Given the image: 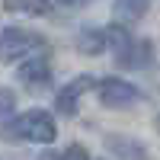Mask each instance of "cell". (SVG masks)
I'll return each instance as SVG.
<instances>
[{
	"mask_svg": "<svg viewBox=\"0 0 160 160\" xmlns=\"http://www.w3.org/2000/svg\"><path fill=\"white\" fill-rule=\"evenodd\" d=\"M61 160H90V151L83 148V144H71V148L61 154Z\"/></svg>",
	"mask_w": 160,
	"mask_h": 160,
	"instance_id": "cell-12",
	"label": "cell"
},
{
	"mask_svg": "<svg viewBox=\"0 0 160 160\" xmlns=\"http://www.w3.org/2000/svg\"><path fill=\"white\" fill-rule=\"evenodd\" d=\"M106 151L118 160H148V148L128 135H109L106 138Z\"/></svg>",
	"mask_w": 160,
	"mask_h": 160,
	"instance_id": "cell-8",
	"label": "cell"
},
{
	"mask_svg": "<svg viewBox=\"0 0 160 160\" xmlns=\"http://www.w3.org/2000/svg\"><path fill=\"white\" fill-rule=\"evenodd\" d=\"M128 35L131 32L122 29V22H112V26H87V29H80L74 35V45L83 51V55L96 58V55H102V51H115Z\"/></svg>",
	"mask_w": 160,
	"mask_h": 160,
	"instance_id": "cell-3",
	"label": "cell"
},
{
	"mask_svg": "<svg viewBox=\"0 0 160 160\" xmlns=\"http://www.w3.org/2000/svg\"><path fill=\"white\" fill-rule=\"evenodd\" d=\"M96 90H99V102L106 109H128V106L141 102V90L122 77H102L96 83Z\"/></svg>",
	"mask_w": 160,
	"mask_h": 160,
	"instance_id": "cell-4",
	"label": "cell"
},
{
	"mask_svg": "<svg viewBox=\"0 0 160 160\" xmlns=\"http://www.w3.org/2000/svg\"><path fill=\"white\" fill-rule=\"evenodd\" d=\"M151 61H154V45L148 42V38L128 35L125 42L115 48V64L125 68V71H141V68H148Z\"/></svg>",
	"mask_w": 160,
	"mask_h": 160,
	"instance_id": "cell-6",
	"label": "cell"
},
{
	"mask_svg": "<svg viewBox=\"0 0 160 160\" xmlns=\"http://www.w3.org/2000/svg\"><path fill=\"white\" fill-rule=\"evenodd\" d=\"M0 138L10 144H51L58 138V122L51 112L29 109L16 118H10L7 125H0Z\"/></svg>",
	"mask_w": 160,
	"mask_h": 160,
	"instance_id": "cell-1",
	"label": "cell"
},
{
	"mask_svg": "<svg viewBox=\"0 0 160 160\" xmlns=\"http://www.w3.org/2000/svg\"><path fill=\"white\" fill-rule=\"evenodd\" d=\"M45 35L35 29H26V26H3L0 29V61H22L35 55V51H45Z\"/></svg>",
	"mask_w": 160,
	"mask_h": 160,
	"instance_id": "cell-2",
	"label": "cell"
},
{
	"mask_svg": "<svg viewBox=\"0 0 160 160\" xmlns=\"http://www.w3.org/2000/svg\"><path fill=\"white\" fill-rule=\"evenodd\" d=\"M96 83H99V80L90 77V74H80V77L68 80V83L55 93V112H58V115H74L77 106H80V99H83Z\"/></svg>",
	"mask_w": 160,
	"mask_h": 160,
	"instance_id": "cell-5",
	"label": "cell"
},
{
	"mask_svg": "<svg viewBox=\"0 0 160 160\" xmlns=\"http://www.w3.org/2000/svg\"><path fill=\"white\" fill-rule=\"evenodd\" d=\"M148 7H151V0H115L112 16H115V22H122V26H135L144 13H148Z\"/></svg>",
	"mask_w": 160,
	"mask_h": 160,
	"instance_id": "cell-9",
	"label": "cell"
},
{
	"mask_svg": "<svg viewBox=\"0 0 160 160\" xmlns=\"http://www.w3.org/2000/svg\"><path fill=\"white\" fill-rule=\"evenodd\" d=\"M55 3H61V7H87L93 0H55Z\"/></svg>",
	"mask_w": 160,
	"mask_h": 160,
	"instance_id": "cell-13",
	"label": "cell"
},
{
	"mask_svg": "<svg viewBox=\"0 0 160 160\" xmlns=\"http://www.w3.org/2000/svg\"><path fill=\"white\" fill-rule=\"evenodd\" d=\"M16 80H22V87H32V90L45 87L48 80H51V61H48V55L35 51V55L22 58L16 64Z\"/></svg>",
	"mask_w": 160,
	"mask_h": 160,
	"instance_id": "cell-7",
	"label": "cell"
},
{
	"mask_svg": "<svg viewBox=\"0 0 160 160\" xmlns=\"http://www.w3.org/2000/svg\"><path fill=\"white\" fill-rule=\"evenodd\" d=\"M45 3H55V0H7V7L19 10V13H45Z\"/></svg>",
	"mask_w": 160,
	"mask_h": 160,
	"instance_id": "cell-11",
	"label": "cell"
},
{
	"mask_svg": "<svg viewBox=\"0 0 160 160\" xmlns=\"http://www.w3.org/2000/svg\"><path fill=\"white\" fill-rule=\"evenodd\" d=\"M157 128H160V115H157Z\"/></svg>",
	"mask_w": 160,
	"mask_h": 160,
	"instance_id": "cell-14",
	"label": "cell"
},
{
	"mask_svg": "<svg viewBox=\"0 0 160 160\" xmlns=\"http://www.w3.org/2000/svg\"><path fill=\"white\" fill-rule=\"evenodd\" d=\"M10 118H16V93L10 87H0V125H7Z\"/></svg>",
	"mask_w": 160,
	"mask_h": 160,
	"instance_id": "cell-10",
	"label": "cell"
}]
</instances>
